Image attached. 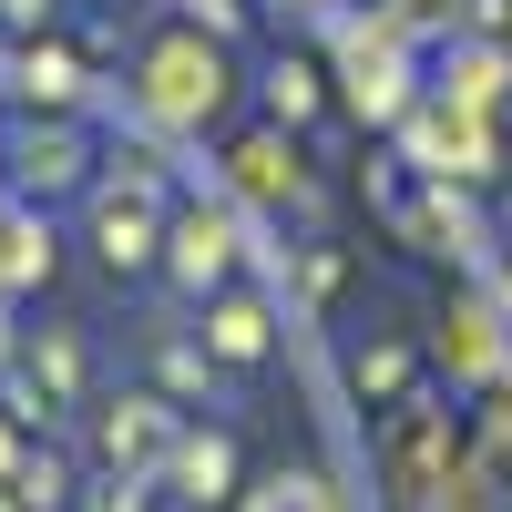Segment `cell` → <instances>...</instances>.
<instances>
[{"label": "cell", "instance_id": "obj_1", "mask_svg": "<svg viewBox=\"0 0 512 512\" xmlns=\"http://www.w3.org/2000/svg\"><path fill=\"white\" fill-rule=\"evenodd\" d=\"M256 338H267V328H256V308H226V328H216V349H226V359H256Z\"/></svg>", "mask_w": 512, "mask_h": 512}]
</instances>
